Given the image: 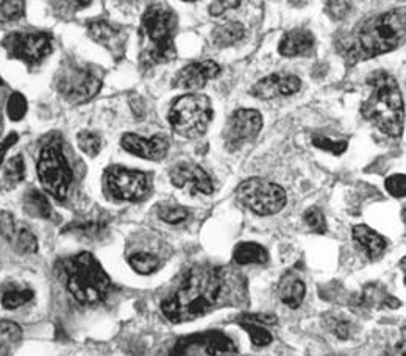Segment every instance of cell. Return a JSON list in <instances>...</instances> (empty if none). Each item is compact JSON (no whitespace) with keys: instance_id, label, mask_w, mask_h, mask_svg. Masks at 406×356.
Instances as JSON below:
<instances>
[{"instance_id":"obj_22","label":"cell","mask_w":406,"mask_h":356,"mask_svg":"<svg viewBox=\"0 0 406 356\" xmlns=\"http://www.w3.org/2000/svg\"><path fill=\"white\" fill-rule=\"evenodd\" d=\"M233 258H234V261L241 266L265 264L269 261V254L263 246H260V244L241 242L236 246Z\"/></svg>"},{"instance_id":"obj_33","label":"cell","mask_w":406,"mask_h":356,"mask_svg":"<svg viewBox=\"0 0 406 356\" xmlns=\"http://www.w3.org/2000/svg\"><path fill=\"white\" fill-rule=\"evenodd\" d=\"M304 220L314 233L317 235L327 233V220H325L323 213L319 208H309V210H306V213L304 214Z\"/></svg>"},{"instance_id":"obj_26","label":"cell","mask_w":406,"mask_h":356,"mask_svg":"<svg viewBox=\"0 0 406 356\" xmlns=\"http://www.w3.org/2000/svg\"><path fill=\"white\" fill-rule=\"evenodd\" d=\"M129 264L135 272L141 273V275H150L155 271H158L160 259L147 251H138L129 256Z\"/></svg>"},{"instance_id":"obj_13","label":"cell","mask_w":406,"mask_h":356,"mask_svg":"<svg viewBox=\"0 0 406 356\" xmlns=\"http://www.w3.org/2000/svg\"><path fill=\"white\" fill-rule=\"evenodd\" d=\"M169 177L175 188L186 191L189 194L210 196L214 191L211 177L201 166L193 165V162H180L172 167Z\"/></svg>"},{"instance_id":"obj_27","label":"cell","mask_w":406,"mask_h":356,"mask_svg":"<svg viewBox=\"0 0 406 356\" xmlns=\"http://www.w3.org/2000/svg\"><path fill=\"white\" fill-rule=\"evenodd\" d=\"M88 32H90L92 40L102 44H107L109 41H113L116 36L119 35L121 28L108 20H94L91 22L90 27H88Z\"/></svg>"},{"instance_id":"obj_43","label":"cell","mask_w":406,"mask_h":356,"mask_svg":"<svg viewBox=\"0 0 406 356\" xmlns=\"http://www.w3.org/2000/svg\"><path fill=\"white\" fill-rule=\"evenodd\" d=\"M228 356H238V355H228Z\"/></svg>"},{"instance_id":"obj_19","label":"cell","mask_w":406,"mask_h":356,"mask_svg":"<svg viewBox=\"0 0 406 356\" xmlns=\"http://www.w3.org/2000/svg\"><path fill=\"white\" fill-rule=\"evenodd\" d=\"M353 239H355L361 247L364 249L369 258H378L383 251L386 250L388 244L386 239L381 235H378L367 225H355L353 227Z\"/></svg>"},{"instance_id":"obj_18","label":"cell","mask_w":406,"mask_h":356,"mask_svg":"<svg viewBox=\"0 0 406 356\" xmlns=\"http://www.w3.org/2000/svg\"><path fill=\"white\" fill-rule=\"evenodd\" d=\"M314 46V36L309 30L294 28L283 35L278 44V52L283 57H299L305 55Z\"/></svg>"},{"instance_id":"obj_25","label":"cell","mask_w":406,"mask_h":356,"mask_svg":"<svg viewBox=\"0 0 406 356\" xmlns=\"http://www.w3.org/2000/svg\"><path fill=\"white\" fill-rule=\"evenodd\" d=\"M35 292L28 287H16L13 286L10 289H5L2 294V305L5 309H16L22 305H25L30 300H33Z\"/></svg>"},{"instance_id":"obj_44","label":"cell","mask_w":406,"mask_h":356,"mask_svg":"<svg viewBox=\"0 0 406 356\" xmlns=\"http://www.w3.org/2000/svg\"><path fill=\"white\" fill-rule=\"evenodd\" d=\"M0 85H2V78H0Z\"/></svg>"},{"instance_id":"obj_40","label":"cell","mask_w":406,"mask_h":356,"mask_svg":"<svg viewBox=\"0 0 406 356\" xmlns=\"http://www.w3.org/2000/svg\"><path fill=\"white\" fill-rule=\"evenodd\" d=\"M239 5L241 2H230V0H227V2H213L210 5V14L211 16H220L224 11L230 8H238Z\"/></svg>"},{"instance_id":"obj_29","label":"cell","mask_w":406,"mask_h":356,"mask_svg":"<svg viewBox=\"0 0 406 356\" xmlns=\"http://www.w3.org/2000/svg\"><path fill=\"white\" fill-rule=\"evenodd\" d=\"M158 216L160 219L165 220L166 224L177 225L188 219L189 211L186 210V208L180 206V205H161L158 208Z\"/></svg>"},{"instance_id":"obj_42","label":"cell","mask_w":406,"mask_h":356,"mask_svg":"<svg viewBox=\"0 0 406 356\" xmlns=\"http://www.w3.org/2000/svg\"><path fill=\"white\" fill-rule=\"evenodd\" d=\"M4 131V122H2V114H0V135H2Z\"/></svg>"},{"instance_id":"obj_12","label":"cell","mask_w":406,"mask_h":356,"mask_svg":"<svg viewBox=\"0 0 406 356\" xmlns=\"http://www.w3.org/2000/svg\"><path fill=\"white\" fill-rule=\"evenodd\" d=\"M263 129V116L260 111L241 108L228 117L224 129V139L230 150H236L242 144L256 138Z\"/></svg>"},{"instance_id":"obj_23","label":"cell","mask_w":406,"mask_h":356,"mask_svg":"<svg viewBox=\"0 0 406 356\" xmlns=\"http://www.w3.org/2000/svg\"><path fill=\"white\" fill-rule=\"evenodd\" d=\"M22 340V330L16 322L0 321V356H11Z\"/></svg>"},{"instance_id":"obj_35","label":"cell","mask_w":406,"mask_h":356,"mask_svg":"<svg viewBox=\"0 0 406 356\" xmlns=\"http://www.w3.org/2000/svg\"><path fill=\"white\" fill-rule=\"evenodd\" d=\"M24 2H2L0 4V20L11 22L19 19L24 14Z\"/></svg>"},{"instance_id":"obj_32","label":"cell","mask_w":406,"mask_h":356,"mask_svg":"<svg viewBox=\"0 0 406 356\" xmlns=\"http://www.w3.org/2000/svg\"><path fill=\"white\" fill-rule=\"evenodd\" d=\"M6 113L11 121L18 122L27 114V100L20 93H13L6 102Z\"/></svg>"},{"instance_id":"obj_14","label":"cell","mask_w":406,"mask_h":356,"mask_svg":"<svg viewBox=\"0 0 406 356\" xmlns=\"http://www.w3.org/2000/svg\"><path fill=\"white\" fill-rule=\"evenodd\" d=\"M300 88L301 80L297 76L277 72L255 83L253 88L250 89V94L256 99L270 100L278 97V95H292L300 91Z\"/></svg>"},{"instance_id":"obj_8","label":"cell","mask_w":406,"mask_h":356,"mask_svg":"<svg viewBox=\"0 0 406 356\" xmlns=\"http://www.w3.org/2000/svg\"><path fill=\"white\" fill-rule=\"evenodd\" d=\"M38 177L52 197L64 200L72 183V169L60 146L49 144L41 150L38 160Z\"/></svg>"},{"instance_id":"obj_9","label":"cell","mask_w":406,"mask_h":356,"mask_svg":"<svg viewBox=\"0 0 406 356\" xmlns=\"http://www.w3.org/2000/svg\"><path fill=\"white\" fill-rule=\"evenodd\" d=\"M58 93L71 103H85L100 91L102 78L97 71L83 64H68L56 73Z\"/></svg>"},{"instance_id":"obj_21","label":"cell","mask_w":406,"mask_h":356,"mask_svg":"<svg viewBox=\"0 0 406 356\" xmlns=\"http://www.w3.org/2000/svg\"><path fill=\"white\" fill-rule=\"evenodd\" d=\"M244 35H246V28H244L241 22L232 20L214 28L211 32V41L214 46L224 49L239 42L244 38Z\"/></svg>"},{"instance_id":"obj_11","label":"cell","mask_w":406,"mask_h":356,"mask_svg":"<svg viewBox=\"0 0 406 356\" xmlns=\"http://www.w3.org/2000/svg\"><path fill=\"white\" fill-rule=\"evenodd\" d=\"M4 47L10 57L35 66L52 54L54 44L52 36L44 32L11 33L4 40Z\"/></svg>"},{"instance_id":"obj_16","label":"cell","mask_w":406,"mask_h":356,"mask_svg":"<svg viewBox=\"0 0 406 356\" xmlns=\"http://www.w3.org/2000/svg\"><path fill=\"white\" fill-rule=\"evenodd\" d=\"M220 73V66L213 61V59H205V61H196L188 66L174 77V86L188 89V91H197L203 88L210 80H214Z\"/></svg>"},{"instance_id":"obj_20","label":"cell","mask_w":406,"mask_h":356,"mask_svg":"<svg viewBox=\"0 0 406 356\" xmlns=\"http://www.w3.org/2000/svg\"><path fill=\"white\" fill-rule=\"evenodd\" d=\"M306 287L305 283L299 277L295 275H286L280 281L278 286V295L285 305H287L292 309H297L305 300Z\"/></svg>"},{"instance_id":"obj_7","label":"cell","mask_w":406,"mask_h":356,"mask_svg":"<svg viewBox=\"0 0 406 356\" xmlns=\"http://www.w3.org/2000/svg\"><path fill=\"white\" fill-rule=\"evenodd\" d=\"M239 203L260 216H270L283 210L286 192L282 186L264 178H249L236 189Z\"/></svg>"},{"instance_id":"obj_31","label":"cell","mask_w":406,"mask_h":356,"mask_svg":"<svg viewBox=\"0 0 406 356\" xmlns=\"http://www.w3.org/2000/svg\"><path fill=\"white\" fill-rule=\"evenodd\" d=\"M241 326L244 330L249 333L250 339H252V343L255 347H265L269 345L274 338H272L270 331L265 330L263 325H256V324H241Z\"/></svg>"},{"instance_id":"obj_10","label":"cell","mask_w":406,"mask_h":356,"mask_svg":"<svg viewBox=\"0 0 406 356\" xmlns=\"http://www.w3.org/2000/svg\"><path fill=\"white\" fill-rule=\"evenodd\" d=\"M105 189L109 196L122 202H138L149 194V178L141 170L114 166L105 174Z\"/></svg>"},{"instance_id":"obj_6","label":"cell","mask_w":406,"mask_h":356,"mask_svg":"<svg viewBox=\"0 0 406 356\" xmlns=\"http://www.w3.org/2000/svg\"><path fill=\"white\" fill-rule=\"evenodd\" d=\"M167 119L177 135L188 139L202 136L213 119L211 100L203 94H184L172 103Z\"/></svg>"},{"instance_id":"obj_30","label":"cell","mask_w":406,"mask_h":356,"mask_svg":"<svg viewBox=\"0 0 406 356\" xmlns=\"http://www.w3.org/2000/svg\"><path fill=\"white\" fill-rule=\"evenodd\" d=\"M4 174H5V178H6V182H8L10 184H18L20 182H24V178H25V162L24 160H22L20 155H16V157H13L8 160V162L5 165V169H4Z\"/></svg>"},{"instance_id":"obj_38","label":"cell","mask_w":406,"mask_h":356,"mask_svg":"<svg viewBox=\"0 0 406 356\" xmlns=\"http://www.w3.org/2000/svg\"><path fill=\"white\" fill-rule=\"evenodd\" d=\"M325 8H327V13L330 14L333 19H342L345 18L347 14L350 11V4L347 2H328L325 5Z\"/></svg>"},{"instance_id":"obj_36","label":"cell","mask_w":406,"mask_h":356,"mask_svg":"<svg viewBox=\"0 0 406 356\" xmlns=\"http://www.w3.org/2000/svg\"><path fill=\"white\" fill-rule=\"evenodd\" d=\"M386 189L393 197L403 198L406 194V177L403 174L390 175L386 180Z\"/></svg>"},{"instance_id":"obj_2","label":"cell","mask_w":406,"mask_h":356,"mask_svg":"<svg viewBox=\"0 0 406 356\" xmlns=\"http://www.w3.org/2000/svg\"><path fill=\"white\" fill-rule=\"evenodd\" d=\"M405 41V10L394 8L363 22L345 49L350 63L364 61L397 49Z\"/></svg>"},{"instance_id":"obj_4","label":"cell","mask_w":406,"mask_h":356,"mask_svg":"<svg viewBox=\"0 0 406 356\" xmlns=\"http://www.w3.org/2000/svg\"><path fill=\"white\" fill-rule=\"evenodd\" d=\"M66 285L76 300L83 305H95L107 299L112 280L91 254L83 251L63 261Z\"/></svg>"},{"instance_id":"obj_5","label":"cell","mask_w":406,"mask_h":356,"mask_svg":"<svg viewBox=\"0 0 406 356\" xmlns=\"http://www.w3.org/2000/svg\"><path fill=\"white\" fill-rule=\"evenodd\" d=\"M177 30L175 13L166 5L155 4L145 10L143 16V35L145 47L141 61L147 68L169 63L177 57L174 35Z\"/></svg>"},{"instance_id":"obj_1","label":"cell","mask_w":406,"mask_h":356,"mask_svg":"<svg viewBox=\"0 0 406 356\" xmlns=\"http://www.w3.org/2000/svg\"><path fill=\"white\" fill-rule=\"evenodd\" d=\"M227 272L222 267H193L175 292L161 302V311L174 324L194 321L225 303L230 295Z\"/></svg>"},{"instance_id":"obj_15","label":"cell","mask_w":406,"mask_h":356,"mask_svg":"<svg viewBox=\"0 0 406 356\" xmlns=\"http://www.w3.org/2000/svg\"><path fill=\"white\" fill-rule=\"evenodd\" d=\"M121 146L129 153L150 161H161L169 152V141L161 135L143 138L136 133H125L121 139Z\"/></svg>"},{"instance_id":"obj_39","label":"cell","mask_w":406,"mask_h":356,"mask_svg":"<svg viewBox=\"0 0 406 356\" xmlns=\"http://www.w3.org/2000/svg\"><path fill=\"white\" fill-rule=\"evenodd\" d=\"M330 328L339 339L350 338V324H349V321H342V319H338V317L331 319V321H330Z\"/></svg>"},{"instance_id":"obj_24","label":"cell","mask_w":406,"mask_h":356,"mask_svg":"<svg viewBox=\"0 0 406 356\" xmlns=\"http://www.w3.org/2000/svg\"><path fill=\"white\" fill-rule=\"evenodd\" d=\"M25 211L33 218L47 219L52 216V205L49 198L38 189H30L24 198Z\"/></svg>"},{"instance_id":"obj_28","label":"cell","mask_w":406,"mask_h":356,"mask_svg":"<svg viewBox=\"0 0 406 356\" xmlns=\"http://www.w3.org/2000/svg\"><path fill=\"white\" fill-rule=\"evenodd\" d=\"M77 144L80 150L88 157H97L102 150V139L92 131H80L77 136Z\"/></svg>"},{"instance_id":"obj_17","label":"cell","mask_w":406,"mask_h":356,"mask_svg":"<svg viewBox=\"0 0 406 356\" xmlns=\"http://www.w3.org/2000/svg\"><path fill=\"white\" fill-rule=\"evenodd\" d=\"M0 232H2L5 239H8L19 254L25 255L38 251V239H36L32 230L18 224L11 214L2 213V216H0Z\"/></svg>"},{"instance_id":"obj_34","label":"cell","mask_w":406,"mask_h":356,"mask_svg":"<svg viewBox=\"0 0 406 356\" xmlns=\"http://www.w3.org/2000/svg\"><path fill=\"white\" fill-rule=\"evenodd\" d=\"M311 141L317 148H321V150H325V152H330L333 155H342L347 150V146H349L347 144V141H333L328 136H322V135L313 136Z\"/></svg>"},{"instance_id":"obj_41","label":"cell","mask_w":406,"mask_h":356,"mask_svg":"<svg viewBox=\"0 0 406 356\" xmlns=\"http://www.w3.org/2000/svg\"><path fill=\"white\" fill-rule=\"evenodd\" d=\"M16 143H18V135H16V133H11V135H8V138L0 143V165H2V161L5 158V153L8 152V148L13 144H16Z\"/></svg>"},{"instance_id":"obj_3","label":"cell","mask_w":406,"mask_h":356,"mask_svg":"<svg viewBox=\"0 0 406 356\" xmlns=\"http://www.w3.org/2000/svg\"><path fill=\"white\" fill-rule=\"evenodd\" d=\"M367 83L374 91L361 107V114L385 135L390 138L402 136L405 125L403 97L395 78L385 71H376L367 78Z\"/></svg>"},{"instance_id":"obj_37","label":"cell","mask_w":406,"mask_h":356,"mask_svg":"<svg viewBox=\"0 0 406 356\" xmlns=\"http://www.w3.org/2000/svg\"><path fill=\"white\" fill-rule=\"evenodd\" d=\"M277 316L274 314H244L239 324H256V325H274L277 324Z\"/></svg>"}]
</instances>
